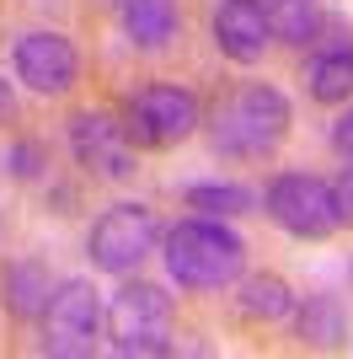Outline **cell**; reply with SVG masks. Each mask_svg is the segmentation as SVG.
Listing matches in <instances>:
<instances>
[{"label": "cell", "instance_id": "obj_1", "mask_svg": "<svg viewBox=\"0 0 353 359\" xmlns=\"http://www.w3.org/2000/svg\"><path fill=\"white\" fill-rule=\"evenodd\" d=\"M289 123H294V107L279 86L241 81V86L220 91L209 102L204 135L214 145V156H225V161H268L289 140Z\"/></svg>", "mask_w": 353, "mask_h": 359}, {"label": "cell", "instance_id": "obj_2", "mask_svg": "<svg viewBox=\"0 0 353 359\" xmlns=\"http://www.w3.org/2000/svg\"><path fill=\"white\" fill-rule=\"evenodd\" d=\"M161 257L176 290L209 295V290H230L247 273V241L235 236L220 215H188L172 231H161Z\"/></svg>", "mask_w": 353, "mask_h": 359}, {"label": "cell", "instance_id": "obj_3", "mask_svg": "<svg viewBox=\"0 0 353 359\" xmlns=\"http://www.w3.org/2000/svg\"><path fill=\"white\" fill-rule=\"evenodd\" d=\"M107 348L123 359H166L176 348V316L172 295L150 279H123L107 300Z\"/></svg>", "mask_w": 353, "mask_h": 359}, {"label": "cell", "instance_id": "obj_4", "mask_svg": "<svg viewBox=\"0 0 353 359\" xmlns=\"http://www.w3.org/2000/svg\"><path fill=\"white\" fill-rule=\"evenodd\" d=\"M38 348L54 359H86L97 354L107 332V311H102V295L86 285V279H64V285L48 290L43 311H38Z\"/></svg>", "mask_w": 353, "mask_h": 359}, {"label": "cell", "instance_id": "obj_5", "mask_svg": "<svg viewBox=\"0 0 353 359\" xmlns=\"http://www.w3.org/2000/svg\"><path fill=\"white\" fill-rule=\"evenodd\" d=\"M118 118L129 129L134 150H172V145H188V140L204 129V107H198V97H193L188 86L155 81V86L134 91Z\"/></svg>", "mask_w": 353, "mask_h": 359}, {"label": "cell", "instance_id": "obj_6", "mask_svg": "<svg viewBox=\"0 0 353 359\" xmlns=\"http://www.w3.org/2000/svg\"><path fill=\"white\" fill-rule=\"evenodd\" d=\"M155 247H161V220H155V210L139 204V198H134V204H113V210H102L97 225H91V236H86L91 269L113 273V279L139 273Z\"/></svg>", "mask_w": 353, "mask_h": 359}, {"label": "cell", "instance_id": "obj_7", "mask_svg": "<svg viewBox=\"0 0 353 359\" xmlns=\"http://www.w3.org/2000/svg\"><path fill=\"white\" fill-rule=\"evenodd\" d=\"M263 215L294 241H326L338 231L332 210V182L310 177V172H279L263 194Z\"/></svg>", "mask_w": 353, "mask_h": 359}, {"label": "cell", "instance_id": "obj_8", "mask_svg": "<svg viewBox=\"0 0 353 359\" xmlns=\"http://www.w3.org/2000/svg\"><path fill=\"white\" fill-rule=\"evenodd\" d=\"M70 156L97 182H129L134 177V140L123 129V118L107 113V107H81L70 118Z\"/></svg>", "mask_w": 353, "mask_h": 359}, {"label": "cell", "instance_id": "obj_9", "mask_svg": "<svg viewBox=\"0 0 353 359\" xmlns=\"http://www.w3.org/2000/svg\"><path fill=\"white\" fill-rule=\"evenodd\" d=\"M11 70L16 81L27 91H38V97H70L75 81H81V54H75V43L64 38V32H22L11 48Z\"/></svg>", "mask_w": 353, "mask_h": 359}, {"label": "cell", "instance_id": "obj_10", "mask_svg": "<svg viewBox=\"0 0 353 359\" xmlns=\"http://www.w3.org/2000/svg\"><path fill=\"white\" fill-rule=\"evenodd\" d=\"M209 32H214V48L230 65H257L273 48V27L263 16V0H220Z\"/></svg>", "mask_w": 353, "mask_h": 359}, {"label": "cell", "instance_id": "obj_11", "mask_svg": "<svg viewBox=\"0 0 353 359\" xmlns=\"http://www.w3.org/2000/svg\"><path fill=\"white\" fill-rule=\"evenodd\" d=\"M118 27H123V38L134 48L155 54V48H166L176 38L182 11H176V0H118Z\"/></svg>", "mask_w": 353, "mask_h": 359}, {"label": "cell", "instance_id": "obj_12", "mask_svg": "<svg viewBox=\"0 0 353 359\" xmlns=\"http://www.w3.org/2000/svg\"><path fill=\"white\" fill-rule=\"evenodd\" d=\"M300 81H305V91L316 97V102H326V107L353 102V43L316 48V54L305 60V70H300Z\"/></svg>", "mask_w": 353, "mask_h": 359}, {"label": "cell", "instance_id": "obj_13", "mask_svg": "<svg viewBox=\"0 0 353 359\" xmlns=\"http://www.w3.org/2000/svg\"><path fill=\"white\" fill-rule=\"evenodd\" d=\"M294 332L310 348H342L348 344V311L338 295H305L294 300Z\"/></svg>", "mask_w": 353, "mask_h": 359}, {"label": "cell", "instance_id": "obj_14", "mask_svg": "<svg viewBox=\"0 0 353 359\" xmlns=\"http://www.w3.org/2000/svg\"><path fill=\"white\" fill-rule=\"evenodd\" d=\"M263 16L273 27V43H294V48L316 43V32L326 22L321 0H263Z\"/></svg>", "mask_w": 353, "mask_h": 359}, {"label": "cell", "instance_id": "obj_15", "mask_svg": "<svg viewBox=\"0 0 353 359\" xmlns=\"http://www.w3.org/2000/svg\"><path fill=\"white\" fill-rule=\"evenodd\" d=\"M241 316L247 322H284V316H294V290L284 285L279 273H251V279H241Z\"/></svg>", "mask_w": 353, "mask_h": 359}, {"label": "cell", "instance_id": "obj_16", "mask_svg": "<svg viewBox=\"0 0 353 359\" xmlns=\"http://www.w3.org/2000/svg\"><path fill=\"white\" fill-rule=\"evenodd\" d=\"M188 210L198 215H251L263 210V194L257 188H247V182H193L188 188Z\"/></svg>", "mask_w": 353, "mask_h": 359}, {"label": "cell", "instance_id": "obj_17", "mask_svg": "<svg viewBox=\"0 0 353 359\" xmlns=\"http://www.w3.org/2000/svg\"><path fill=\"white\" fill-rule=\"evenodd\" d=\"M11 306L22 316H32V311H43V300H48V273L38 269V263H16L11 269Z\"/></svg>", "mask_w": 353, "mask_h": 359}, {"label": "cell", "instance_id": "obj_18", "mask_svg": "<svg viewBox=\"0 0 353 359\" xmlns=\"http://www.w3.org/2000/svg\"><path fill=\"white\" fill-rule=\"evenodd\" d=\"M332 210H338V231H353V156H342L338 177H332Z\"/></svg>", "mask_w": 353, "mask_h": 359}, {"label": "cell", "instance_id": "obj_19", "mask_svg": "<svg viewBox=\"0 0 353 359\" xmlns=\"http://www.w3.org/2000/svg\"><path fill=\"white\" fill-rule=\"evenodd\" d=\"M332 150L338 156H353V102L338 113V123H332Z\"/></svg>", "mask_w": 353, "mask_h": 359}, {"label": "cell", "instance_id": "obj_20", "mask_svg": "<svg viewBox=\"0 0 353 359\" xmlns=\"http://www.w3.org/2000/svg\"><path fill=\"white\" fill-rule=\"evenodd\" d=\"M38 156H43V145H32V140H27V145H16V156H11V161H16V177H38V166H32Z\"/></svg>", "mask_w": 353, "mask_h": 359}, {"label": "cell", "instance_id": "obj_21", "mask_svg": "<svg viewBox=\"0 0 353 359\" xmlns=\"http://www.w3.org/2000/svg\"><path fill=\"white\" fill-rule=\"evenodd\" d=\"M6 123H16V91H11V81L0 75V129Z\"/></svg>", "mask_w": 353, "mask_h": 359}]
</instances>
